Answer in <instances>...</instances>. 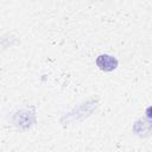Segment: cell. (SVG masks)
Instances as JSON below:
<instances>
[{
  "mask_svg": "<svg viewBox=\"0 0 152 152\" xmlns=\"http://www.w3.org/2000/svg\"><path fill=\"white\" fill-rule=\"evenodd\" d=\"M96 65L102 71H113L118 66V59L109 55H100L96 58Z\"/></svg>",
  "mask_w": 152,
  "mask_h": 152,
  "instance_id": "cell-1",
  "label": "cell"
}]
</instances>
